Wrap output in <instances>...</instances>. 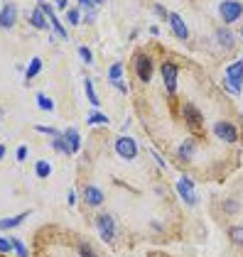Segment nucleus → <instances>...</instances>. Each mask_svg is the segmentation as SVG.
<instances>
[{
  "instance_id": "obj_44",
  "label": "nucleus",
  "mask_w": 243,
  "mask_h": 257,
  "mask_svg": "<svg viewBox=\"0 0 243 257\" xmlns=\"http://www.w3.org/2000/svg\"><path fill=\"white\" fill-rule=\"evenodd\" d=\"M241 40H243V27H241Z\"/></svg>"
},
{
  "instance_id": "obj_45",
  "label": "nucleus",
  "mask_w": 243,
  "mask_h": 257,
  "mask_svg": "<svg viewBox=\"0 0 243 257\" xmlns=\"http://www.w3.org/2000/svg\"><path fill=\"white\" fill-rule=\"evenodd\" d=\"M40 3H47V0H40Z\"/></svg>"
},
{
  "instance_id": "obj_19",
  "label": "nucleus",
  "mask_w": 243,
  "mask_h": 257,
  "mask_svg": "<svg viewBox=\"0 0 243 257\" xmlns=\"http://www.w3.org/2000/svg\"><path fill=\"white\" fill-rule=\"evenodd\" d=\"M84 88H86V98H89V103H91L94 108H99V105H101V100H99V93L94 91V81L84 79Z\"/></svg>"
},
{
  "instance_id": "obj_27",
  "label": "nucleus",
  "mask_w": 243,
  "mask_h": 257,
  "mask_svg": "<svg viewBox=\"0 0 243 257\" xmlns=\"http://www.w3.org/2000/svg\"><path fill=\"white\" fill-rule=\"evenodd\" d=\"M66 22H69L71 27H76L81 22V8H69V10H66Z\"/></svg>"
},
{
  "instance_id": "obj_8",
  "label": "nucleus",
  "mask_w": 243,
  "mask_h": 257,
  "mask_svg": "<svg viewBox=\"0 0 243 257\" xmlns=\"http://www.w3.org/2000/svg\"><path fill=\"white\" fill-rule=\"evenodd\" d=\"M138 152H140V147H138V142L133 138H128V135H121V138L116 140V155L123 159H135L138 157Z\"/></svg>"
},
{
  "instance_id": "obj_32",
  "label": "nucleus",
  "mask_w": 243,
  "mask_h": 257,
  "mask_svg": "<svg viewBox=\"0 0 243 257\" xmlns=\"http://www.w3.org/2000/svg\"><path fill=\"white\" fill-rule=\"evenodd\" d=\"M79 57L84 64H94V54H91V49L89 47H79Z\"/></svg>"
},
{
  "instance_id": "obj_4",
  "label": "nucleus",
  "mask_w": 243,
  "mask_h": 257,
  "mask_svg": "<svg viewBox=\"0 0 243 257\" xmlns=\"http://www.w3.org/2000/svg\"><path fill=\"white\" fill-rule=\"evenodd\" d=\"M160 74H162V83H165L167 96H175L177 93V79H180V66L175 61H162Z\"/></svg>"
},
{
  "instance_id": "obj_25",
  "label": "nucleus",
  "mask_w": 243,
  "mask_h": 257,
  "mask_svg": "<svg viewBox=\"0 0 243 257\" xmlns=\"http://www.w3.org/2000/svg\"><path fill=\"white\" fill-rule=\"evenodd\" d=\"M13 240V250H15V255L18 257H30V250H27V245L22 242L20 237H10Z\"/></svg>"
},
{
  "instance_id": "obj_6",
  "label": "nucleus",
  "mask_w": 243,
  "mask_h": 257,
  "mask_svg": "<svg viewBox=\"0 0 243 257\" xmlns=\"http://www.w3.org/2000/svg\"><path fill=\"white\" fill-rule=\"evenodd\" d=\"M182 120L192 133H199V130H202V122H204V115L194 103H184L182 105Z\"/></svg>"
},
{
  "instance_id": "obj_28",
  "label": "nucleus",
  "mask_w": 243,
  "mask_h": 257,
  "mask_svg": "<svg viewBox=\"0 0 243 257\" xmlns=\"http://www.w3.org/2000/svg\"><path fill=\"white\" fill-rule=\"evenodd\" d=\"M35 130H37V133H42V135H49V138H57V135H61V130H54L52 125H35Z\"/></svg>"
},
{
  "instance_id": "obj_37",
  "label": "nucleus",
  "mask_w": 243,
  "mask_h": 257,
  "mask_svg": "<svg viewBox=\"0 0 243 257\" xmlns=\"http://www.w3.org/2000/svg\"><path fill=\"white\" fill-rule=\"evenodd\" d=\"M94 20H96V10H89V13H86V18H84V22H89V25H91Z\"/></svg>"
},
{
  "instance_id": "obj_38",
  "label": "nucleus",
  "mask_w": 243,
  "mask_h": 257,
  "mask_svg": "<svg viewBox=\"0 0 243 257\" xmlns=\"http://www.w3.org/2000/svg\"><path fill=\"white\" fill-rule=\"evenodd\" d=\"M66 5H69V0H54V8L57 10H66Z\"/></svg>"
},
{
  "instance_id": "obj_2",
  "label": "nucleus",
  "mask_w": 243,
  "mask_h": 257,
  "mask_svg": "<svg viewBox=\"0 0 243 257\" xmlns=\"http://www.w3.org/2000/svg\"><path fill=\"white\" fill-rule=\"evenodd\" d=\"M133 69H135V76H138V81H140V83H150V81H152L155 66H152L150 54L138 52V54H135V59H133Z\"/></svg>"
},
{
  "instance_id": "obj_3",
  "label": "nucleus",
  "mask_w": 243,
  "mask_h": 257,
  "mask_svg": "<svg viewBox=\"0 0 243 257\" xmlns=\"http://www.w3.org/2000/svg\"><path fill=\"white\" fill-rule=\"evenodd\" d=\"M96 228H99V235L103 242H113L118 235V223L111 213H99L96 216Z\"/></svg>"
},
{
  "instance_id": "obj_26",
  "label": "nucleus",
  "mask_w": 243,
  "mask_h": 257,
  "mask_svg": "<svg viewBox=\"0 0 243 257\" xmlns=\"http://www.w3.org/2000/svg\"><path fill=\"white\" fill-rule=\"evenodd\" d=\"M52 150L54 152H59V155H69V147H66V140H64V135H57V138H52Z\"/></svg>"
},
{
  "instance_id": "obj_41",
  "label": "nucleus",
  "mask_w": 243,
  "mask_h": 257,
  "mask_svg": "<svg viewBox=\"0 0 243 257\" xmlns=\"http://www.w3.org/2000/svg\"><path fill=\"white\" fill-rule=\"evenodd\" d=\"M150 35H155V37H157V35H160V27H157V25H152V27H150Z\"/></svg>"
},
{
  "instance_id": "obj_42",
  "label": "nucleus",
  "mask_w": 243,
  "mask_h": 257,
  "mask_svg": "<svg viewBox=\"0 0 243 257\" xmlns=\"http://www.w3.org/2000/svg\"><path fill=\"white\" fill-rule=\"evenodd\" d=\"M5 152H8V150H5V145H0V162L5 159Z\"/></svg>"
},
{
  "instance_id": "obj_11",
  "label": "nucleus",
  "mask_w": 243,
  "mask_h": 257,
  "mask_svg": "<svg viewBox=\"0 0 243 257\" xmlns=\"http://www.w3.org/2000/svg\"><path fill=\"white\" fill-rule=\"evenodd\" d=\"M103 201H106L103 189H99V186H84V203L86 206L99 208V206H103Z\"/></svg>"
},
{
  "instance_id": "obj_30",
  "label": "nucleus",
  "mask_w": 243,
  "mask_h": 257,
  "mask_svg": "<svg viewBox=\"0 0 243 257\" xmlns=\"http://www.w3.org/2000/svg\"><path fill=\"white\" fill-rule=\"evenodd\" d=\"M101 3L103 0H79V5L84 8V13H89V10H99Z\"/></svg>"
},
{
  "instance_id": "obj_21",
  "label": "nucleus",
  "mask_w": 243,
  "mask_h": 257,
  "mask_svg": "<svg viewBox=\"0 0 243 257\" xmlns=\"http://www.w3.org/2000/svg\"><path fill=\"white\" fill-rule=\"evenodd\" d=\"M123 71H125L123 61H113V64H111V69H108V81H121Z\"/></svg>"
},
{
  "instance_id": "obj_35",
  "label": "nucleus",
  "mask_w": 243,
  "mask_h": 257,
  "mask_svg": "<svg viewBox=\"0 0 243 257\" xmlns=\"http://www.w3.org/2000/svg\"><path fill=\"white\" fill-rule=\"evenodd\" d=\"M27 155H30L27 145H20V147H18V152H15V159H18V162H25V159H27Z\"/></svg>"
},
{
  "instance_id": "obj_12",
  "label": "nucleus",
  "mask_w": 243,
  "mask_h": 257,
  "mask_svg": "<svg viewBox=\"0 0 243 257\" xmlns=\"http://www.w3.org/2000/svg\"><path fill=\"white\" fill-rule=\"evenodd\" d=\"M214 40H216V44H219L221 49H226V52H231V49L236 47V35H233L228 27H219V30L214 32Z\"/></svg>"
},
{
  "instance_id": "obj_22",
  "label": "nucleus",
  "mask_w": 243,
  "mask_h": 257,
  "mask_svg": "<svg viewBox=\"0 0 243 257\" xmlns=\"http://www.w3.org/2000/svg\"><path fill=\"white\" fill-rule=\"evenodd\" d=\"M228 237H231L233 245L243 247V225H231V228H228Z\"/></svg>"
},
{
  "instance_id": "obj_43",
  "label": "nucleus",
  "mask_w": 243,
  "mask_h": 257,
  "mask_svg": "<svg viewBox=\"0 0 243 257\" xmlns=\"http://www.w3.org/2000/svg\"><path fill=\"white\" fill-rule=\"evenodd\" d=\"M3 113H5V110H3V108H0V120H3Z\"/></svg>"
},
{
  "instance_id": "obj_10",
  "label": "nucleus",
  "mask_w": 243,
  "mask_h": 257,
  "mask_svg": "<svg viewBox=\"0 0 243 257\" xmlns=\"http://www.w3.org/2000/svg\"><path fill=\"white\" fill-rule=\"evenodd\" d=\"M18 25V5L5 3L0 5V30H13Z\"/></svg>"
},
{
  "instance_id": "obj_7",
  "label": "nucleus",
  "mask_w": 243,
  "mask_h": 257,
  "mask_svg": "<svg viewBox=\"0 0 243 257\" xmlns=\"http://www.w3.org/2000/svg\"><path fill=\"white\" fill-rule=\"evenodd\" d=\"M214 135L221 142H226V145H236L238 142V127L233 122H228V120H219L214 125Z\"/></svg>"
},
{
  "instance_id": "obj_31",
  "label": "nucleus",
  "mask_w": 243,
  "mask_h": 257,
  "mask_svg": "<svg viewBox=\"0 0 243 257\" xmlns=\"http://www.w3.org/2000/svg\"><path fill=\"white\" fill-rule=\"evenodd\" d=\"M223 208H226V213H236V211L241 208V203H238L236 198H226V201H223Z\"/></svg>"
},
{
  "instance_id": "obj_18",
  "label": "nucleus",
  "mask_w": 243,
  "mask_h": 257,
  "mask_svg": "<svg viewBox=\"0 0 243 257\" xmlns=\"http://www.w3.org/2000/svg\"><path fill=\"white\" fill-rule=\"evenodd\" d=\"M40 71H42V59H40V57H35V59H30L27 69H25V79H27V81L37 79V76H40Z\"/></svg>"
},
{
  "instance_id": "obj_24",
  "label": "nucleus",
  "mask_w": 243,
  "mask_h": 257,
  "mask_svg": "<svg viewBox=\"0 0 243 257\" xmlns=\"http://www.w3.org/2000/svg\"><path fill=\"white\" fill-rule=\"evenodd\" d=\"M86 122H89V125H108V115H103V113H99V110L94 108V110L89 113Z\"/></svg>"
},
{
  "instance_id": "obj_29",
  "label": "nucleus",
  "mask_w": 243,
  "mask_h": 257,
  "mask_svg": "<svg viewBox=\"0 0 243 257\" xmlns=\"http://www.w3.org/2000/svg\"><path fill=\"white\" fill-rule=\"evenodd\" d=\"M79 257H99V255H96V250H94L89 242H81L79 245Z\"/></svg>"
},
{
  "instance_id": "obj_36",
  "label": "nucleus",
  "mask_w": 243,
  "mask_h": 257,
  "mask_svg": "<svg viewBox=\"0 0 243 257\" xmlns=\"http://www.w3.org/2000/svg\"><path fill=\"white\" fill-rule=\"evenodd\" d=\"M152 10H155V15H157V18H160V20H167V18H170V13H167V10H165V5H160V3H157V5H155V8H152Z\"/></svg>"
},
{
  "instance_id": "obj_17",
  "label": "nucleus",
  "mask_w": 243,
  "mask_h": 257,
  "mask_svg": "<svg viewBox=\"0 0 243 257\" xmlns=\"http://www.w3.org/2000/svg\"><path fill=\"white\" fill-rule=\"evenodd\" d=\"M30 216V211H25V213H18V216H10V218H3L0 220V230H8V228H18L25 223V218Z\"/></svg>"
},
{
  "instance_id": "obj_23",
  "label": "nucleus",
  "mask_w": 243,
  "mask_h": 257,
  "mask_svg": "<svg viewBox=\"0 0 243 257\" xmlns=\"http://www.w3.org/2000/svg\"><path fill=\"white\" fill-rule=\"evenodd\" d=\"M35 174H37L40 179H47L49 174H52V164H49L47 159H40V162L35 164Z\"/></svg>"
},
{
  "instance_id": "obj_9",
  "label": "nucleus",
  "mask_w": 243,
  "mask_h": 257,
  "mask_svg": "<svg viewBox=\"0 0 243 257\" xmlns=\"http://www.w3.org/2000/svg\"><path fill=\"white\" fill-rule=\"evenodd\" d=\"M177 194H180V198H182L187 206H197V201H199L197 189H194V181L189 177H182L177 181Z\"/></svg>"
},
{
  "instance_id": "obj_14",
  "label": "nucleus",
  "mask_w": 243,
  "mask_h": 257,
  "mask_svg": "<svg viewBox=\"0 0 243 257\" xmlns=\"http://www.w3.org/2000/svg\"><path fill=\"white\" fill-rule=\"evenodd\" d=\"M61 135L66 140V147H69V155H76L81 150V138H79V130L76 127H66L61 130Z\"/></svg>"
},
{
  "instance_id": "obj_40",
  "label": "nucleus",
  "mask_w": 243,
  "mask_h": 257,
  "mask_svg": "<svg viewBox=\"0 0 243 257\" xmlns=\"http://www.w3.org/2000/svg\"><path fill=\"white\" fill-rule=\"evenodd\" d=\"M76 203V194L74 191H69V206H74Z\"/></svg>"
},
{
  "instance_id": "obj_15",
  "label": "nucleus",
  "mask_w": 243,
  "mask_h": 257,
  "mask_svg": "<svg viewBox=\"0 0 243 257\" xmlns=\"http://www.w3.org/2000/svg\"><path fill=\"white\" fill-rule=\"evenodd\" d=\"M194 152H197V140L187 138V140H182V145L177 147V159H180V162H189V159L194 157Z\"/></svg>"
},
{
  "instance_id": "obj_39",
  "label": "nucleus",
  "mask_w": 243,
  "mask_h": 257,
  "mask_svg": "<svg viewBox=\"0 0 243 257\" xmlns=\"http://www.w3.org/2000/svg\"><path fill=\"white\" fill-rule=\"evenodd\" d=\"M152 157H155V162H157V164H160L162 169H167V162H165V159H162L160 155H157V152H152Z\"/></svg>"
},
{
  "instance_id": "obj_1",
  "label": "nucleus",
  "mask_w": 243,
  "mask_h": 257,
  "mask_svg": "<svg viewBox=\"0 0 243 257\" xmlns=\"http://www.w3.org/2000/svg\"><path fill=\"white\" fill-rule=\"evenodd\" d=\"M221 86L231 93V96H238V93H241V88H243V59H236L233 64L226 66Z\"/></svg>"
},
{
  "instance_id": "obj_33",
  "label": "nucleus",
  "mask_w": 243,
  "mask_h": 257,
  "mask_svg": "<svg viewBox=\"0 0 243 257\" xmlns=\"http://www.w3.org/2000/svg\"><path fill=\"white\" fill-rule=\"evenodd\" d=\"M13 252V240L10 237H0V255H8Z\"/></svg>"
},
{
  "instance_id": "obj_5",
  "label": "nucleus",
  "mask_w": 243,
  "mask_h": 257,
  "mask_svg": "<svg viewBox=\"0 0 243 257\" xmlns=\"http://www.w3.org/2000/svg\"><path fill=\"white\" fill-rule=\"evenodd\" d=\"M219 15L226 25H233V22L241 20L243 15V3L241 0H221L219 3Z\"/></svg>"
},
{
  "instance_id": "obj_16",
  "label": "nucleus",
  "mask_w": 243,
  "mask_h": 257,
  "mask_svg": "<svg viewBox=\"0 0 243 257\" xmlns=\"http://www.w3.org/2000/svg\"><path fill=\"white\" fill-rule=\"evenodd\" d=\"M30 25L35 27V30H42V32H47L52 25H49V20H47V15L42 13L40 8H35L32 13H30Z\"/></svg>"
},
{
  "instance_id": "obj_20",
  "label": "nucleus",
  "mask_w": 243,
  "mask_h": 257,
  "mask_svg": "<svg viewBox=\"0 0 243 257\" xmlns=\"http://www.w3.org/2000/svg\"><path fill=\"white\" fill-rule=\"evenodd\" d=\"M35 100H37V108H40V110H44V113H54V100L47 98L44 93H37Z\"/></svg>"
},
{
  "instance_id": "obj_34",
  "label": "nucleus",
  "mask_w": 243,
  "mask_h": 257,
  "mask_svg": "<svg viewBox=\"0 0 243 257\" xmlns=\"http://www.w3.org/2000/svg\"><path fill=\"white\" fill-rule=\"evenodd\" d=\"M111 86H113L116 91H121V93H128V91H130V86H128L123 79L121 81H111Z\"/></svg>"
},
{
  "instance_id": "obj_13",
  "label": "nucleus",
  "mask_w": 243,
  "mask_h": 257,
  "mask_svg": "<svg viewBox=\"0 0 243 257\" xmlns=\"http://www.w3.org/2000/svg\"><path fill=\"white\" fill-rule=\"evenodd\" d=\"M170 27H172V35L180 37V40H189V30H187V22L182 20L180 13H170Z\"/></svg>"
}]
</instances>
